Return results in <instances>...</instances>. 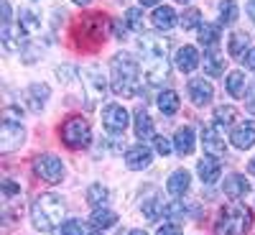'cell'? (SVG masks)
I'll list each match as a JSON object with an SVG mask.
<instances>
[{
  "mask_svg": "<svg viewBox=\"0 0 255 235\" xmlns=\"http://www.w3.org/2000/svg\"><path fill=\"white\" fill-rule=\"evenodd\" d=\"M140 49V72L148 84H163L171 74V61H168V41L153 33H143L138 38Z\"/></svg>",
  "mask_w": 255,
  "mask_h": 235,
  "instance_id": "obj_1",
  "label": "cell"
},
{
  "mask_svg": "<svg viewBox=\"0 0 255 235\" xmlns=\"http://www.w3.org/2000/svg\"><path fill=\"white\" fill-rule=\"evenodd\" d=\"M140 61L133 59V54L120 51L110 61V87L118 97H135L143 87L140 77Z\"/></svg>",
  "mask_w": 255,
  "mask_h": 235,
  "instance_id": "obj_2",
  "label": "cell"
},
{
  "mask_svg": "<svg viewBox=\"0 0 255 235\" xmlns=\"http://www.w3.org/2000/svg\"><path fill=\"white\" fill-rule=\"evenodd\" d=\"M31 220H33V228L41 230V233H51L54 228H59L61 220H64V202H61V197L51 195V192L38 195L31 202Z\"/></svg>",
  "mask_w": 255,
  "mask_h": 235,
  "instance_id": "obj_3",
  "label": "cell"
},
{
  "mask_svg": "<svg viewBox=\"0 0 255 235\" xmlns=\"http://www.w3.org/2000/svg\"><path fill=\"white\" fill-rule=\"evenodd\" d=\"M253 225V212L245 205H230L225 210H220L217 218V233L220 235H245Z\"/></svg>",
  "mask_w": 255,
  "mask_h": 235,
  "instance_id": "obj_4",
  "label": "cell"
},
{
  "mask_svg": "<svg viewBox=\"0 0 255 235\" xmlns=\"http://www.w3.org/2000/svg\"><path fill=\"white\" fill-rule=\"evenodd\" d=\"M61 141L67 143L72 151H82L92 143V131H90V123L82 120V118H69L67 123L61 125Z\"/></svg>",
  "mask_w": 255,
  "mask_h": 235,
  "instance_id": "obj_5",
  "label": "cell"
},
{
  "mask_svg": "<svg viewBox=\"0 0 255 235\" xmlns=\"http://www.w3.org/2000/svg\"><path fill=\"white\" fill-rule=\"evenodd\" d=\"M79 82H82V90L84 97H87V108H95V102L105 95V77L97 67H84L79 72Z\"/></svg>",
  "mask_w": 255,
  "mask_h": 235,
  "instance_id": "obj_6",
  "label": "cell"
},
{
  "mask_svg": "<svg viewBox=\"0 0 255 235\" xmlns=\"http://www.w3.org/2000/svg\"><path fill=\"white\" fill-rule=\"evenodd\" d=\"M33 172L44 179V182L56 184V182H61V177H64V164H61V159H56L54 154H41V156L33 159Z\"/></svg>",
  "mask_w": 255,
  "mask_h": 235,
  "instance_id": "obj_7",
  "label": "cell"
},
{
  "mask_svg": "<svg viewBox=\"0 0 255 235\" xmlns=\"http://www.w3.org/2000/svg\"><path fill=\"white\" fill-rule=\"evenodd\" d=\"M128 123H130V118H128V110L123 108V105H118V102L105 105V110H102V125H105V131H108V133H113V136L125 133Z\"/></svg>",
  "mask_w": 255,
  "mask_h": 235,
  "instance_id": "obj_8",
  "label": "cell"
},
{
  "mask_svg": "<svg viewBox=\"0 0 255 235\" xmlns=\"http://www.w3.org/2000/svg\"><path fill=\"white\" fill-rule=\"evenodd\" d=\"M26 138V131L20 123H13V120H3V128H0V151L3 154H10L15 148H20Z\"/></svg>",
  "mask_w": 255,
  "mask_h": 235,
  "instance_id": "obj_9",
  "label": "cell"
},
{
  "mask_svg": "<svg viewBox=\"0 0 255 235\" xmlns=\"http://www.w3.org/2000/svg\"><path fill=\"white\" fill-rule=\"evenodd\" d=\"M202 146L209 156H225L227 154V143H225V136H222V128L220 125H207L202 131Z\"/></svg>",
  "mask_w": 255,
  "mask_h": 235,
  "instance_id": "obj_10",
  "label": "cell"
},
{
  "mask_svg": "<svg viewBox=\"0 0 255 235\" xmlns=\"http://www.w3.org/2000/svg\"><path fill=\"white\" fill-rule=\"evenodd\" d=\"M151 148H148L145 143H135L133 148H128V154H125V166L130 169V172H143V169L151 166Z\"/></svg>",
  "mask_w": 255,
  "mask_h": 235,
  "instance_id": "obj_11",
  "label": "cell"
},
{
  "mask_svg": "<svg viewBox=\"0 0 255 235\" xmlns=\"http://www.w3.org/2000/svg\"><path fill=\"white\" fill-rule=\"evenodd\" d=\"M230 141L240 151H248V148L255 146V120H243L235 125V131L230 133Z\"/></svg>",
  "mask_w": 255,
  "mask_h": 235,
  "instance_id": "obj_12",
  "label": "cell"
},
{
  "mask_svg": "<svg viewBox=\"0 0 255 235\" xmlns=\"http://www.w3.org/2000/svg\"><path fill=\"white\" fill-rule=\"evenodd\" d=\"M189 97H191V102L197 105V108H202V105H209L212 102V97H215V90H212V84L209 82H204V79H189Z\"/></svg>",
  "mask_w": 255,
  "mask_h": 235,
  "instance_id": "obj_13",
  "label": "cell"
},
{
  "mask_svg": "<svg viewBox=\"0 0 255 235\" xmlns=\"http://www.w3.org/2000/svg\"><path fill=\"white\" fill-rule=\"evenodd\" d=\"M174 64H176V69L181 74H191V72L199 67V51L194 46H181V49H176Z\"/></svg>",
  "mask_w": 255,
  "mask_h": 235,
  "instance_id": "obj_14",
  "label": "cell"
},
{
  "mask_svg": "<svg viewBox=\"0 0 255 235\" xmlns=\"http://www.w3.org/2000/svg\"><path fill=\"white\" fill-rule=\"evenodd\" d=\"M222 189H225V195H227L230 200H240V197H245L248 192H250V182H248L243 174H230V177L225 179Z\"/></svg>",
  "mask_w": 255,
  "mask_h": 235,
  "instance_id": "obj_15",
  "label": "cell"
},
{
  "mask_svg": "<svg viewBox=\"0 0 255 235\" xmlns=\"http://www.w3.org/2000/svg\"><path fill=\"white\" fill-rule=\"evenodd\" d=\"M197 174H199V179H202L204 184H215V182L220 179V174H222V164H220L215 156L202 159V161L197 164Z\"/></svg>",
  "mask_w": 255,
  "mask_h": 235,
  "instance_id": "obj_16",
  "label": "cell"
},
{
  "mask_svg": "<svg viewBox=\"0 0 255 235\" xmlns=\"http://www.w3.org/2000/svg\"><path fill=\"white\" fill-rule=\"evenodd\" d=\"M189 184H191V177H189V172L186 169H176V172L168 177V182H166V189L171 192L174 197H184L186 192H189Z\"/></svg>",
  "mask_w": 255,
  "mask_h": 235,
  "instance_id": "obj_17",
  "label": "cell"
},
{
  "mask_svg": "<svg viewBox=\"0 0 255 235\" xmlns=\"http://www.w3.org/2000/svg\"><path fill=\"white\" fill-rule=\"evenodd\" d=\"M49 95H51L49 84H44V82L31 84V87H28V105H31V110H33V113H41V110H44V105H46Z\"/></svg>",
  "mask_w": 255,
  "mask_h": 235,
  "instance_id": "obj_18",
  "label": "cell"
},
{
  "mask_svg": "<svg viewBox=\"0 0 255 235\" xmlns=\"http://www.w3.org/2000/svg\"><path fill=\"white\" fill-rule=\"evenodd\" d=\"M135 136L140 138V143H143V141H153V138H156L153 120H151V115H148L143 108H140V110H135Z\"/></svg>",
  "mask_w": 255,
  "mask_h": 235,
  "instance_id": "obj_19",
  "label": "cell"
},
{
  "mask_svg": "<svg viewBox=\"0 0 255 235\" xmlns=\"http://www.w3.org/2000/svg\"><path fill=\"white\" fill-rule=\"evenodd\" d=\"M174 151L179 156H189L191 151H194V131H191L189 125L179 128L176 136H174Z\"/></svg>",
  "mask_w": 255,
  "mask_h": 235,
  "instance_id": "obj_20",
  "label": "cell"
},
{
  "mask_svg": "<svg viewBox=\"0 0 255 235\" xmlns=\"http://www.w3.org/2000/svg\"><path fill=\"white\" fill-rule=\"evenodd\" d=\"M151 20H153V26H156L158 31H171V28L176 26V10L168 8V5L156 8L153 15H151Z\"/></svg>",
  "mask_w": 255,
  "mask_h": 235,
  "instance_id": "obj_21",
  "label": "cell"
},
{
  "mask_svg": "<svg viewBox=\"0 0 255 235\" xmlns=\"http://www.w3.org/2000/svg\"><path fill=\"white\" fill-rule=\"evenodd\" d=\"M158 110L163 113V115H176L179 113V105H181V100H179V95L174 92V90H163V92H158Z\"/></svg>",
  "mask_w": 255,
  "mask_h": 235,
  "instance_id": "obj_22",
  "label": "cell"
},
{
  "mask_svg": "<svg viewBox=\"0 0 255 235\" xmlns=\"http://www.w3.org/2000/svg\"><path fill=\"white\" fill-rule=\"evenodd\" d=\"M225 56L222 54H217L215 49H209L207 54H204V72L209 74V77H220V74H225Z\"/></svg>",
  "mask_w": 255,
  "mask_h": 235,
  "instance_id": "obj_23",
  "label": "cell"
},
{
  "mask_svg": "<svg viewBox=\"0 0 255 235\" xmlns=\"http://www.w3.org/2000/svg\"><path fill=\"white\" fill-rule=\"evenodd\" d=\"M199 44L204 49H215L220 44V23H202L199 26Z\"/></svg>",
  "mask_w": 255,
  "mask_h": 235,
  "instance_id": "obj_24",
  "label": "cell"
},
{
  "mask_svg": "<svg viewBox=\"0 0 255 235\" xmlns=\"http://www.w3.org/2000/svg\"><path fill=\"white\" fill-rule=\"evenodd\" d=\"M90 223H92V228H97V230H108V228H113V225L118 223V215H115L113 210H108V207H97V210L92 212Z\"/></svg>",
  "mask_w": 255,
  "mask_h": 235,
  "instance_id": "obj_25",
  "label": "cell"
},
{
  "mask_svg": "<svg viewBox=\"0 0 255 235\" xmlns=\"http://www.w3.org/2000/svg\"><path fill=\"white\" fill-rule=\"evenodd\" d=\"M240 15L238 0H222L220 3V26H232Z\"/></svg>",
  "mask_w": 255,
  "mask_h": 235,
  "instance_id": "obj_26",
  "label": "cell"
},
{
  "mask_svg": "<svg viewBox=\"0 0 255 235\" xmlns=\"http://www.w3.org/2000/svg\"><path fill=\"white\" fill-rule=\"evenodd\" d=\"M140 210H143V215L148 218V223H156V220L163 215V202L158 200L156 189H153V197H151V200H143V202H140Z\"/></svg>",
  "mask_w": 255,
  "mask_h": 235,
  "instance_id": "obj_27",
  "label": "cell"
},
{
  "mask_svg": "<svg viewBox=\"0 0 255 235\" xmlns=\"http://www.w3.org/2000/svg\"><path fill=\"white\" fill-rule=\"evenodd\" d=\"M248 41H250V36H248V33H243V31H235V33H232V36H230V46H227L230 56L243 59V56H245V51H248Z\"/></svg>",
  "mask_w": 255,
  "mask_h": 235,
  "instance_id": "obj_28",
  "label": "cell"
},
{
  "mask_svg": "<svg viewBox=\"0 0 255 235\" xmlns=\"http://www.w3.org/2000/svg\"><path fill=\"white\" fill-rule=\"evenodd\" d=\"M108 200H110V189L105 184H92L87 189V205H92L95 210L102 207V205H108Z\"/></svg>",
  "mask_w": 255,
  "mask_h": 235,
  "instance_id": "obj_29",
  "label": "cell"
},
{
  "mask_svg": "<svg viewBox=\"0 0 255 235\" xmlns=\"http://www.w3.org/2000/svg\"><path fill=\"white\" fill-rule=\"evenodd\" d=\"M18 28H20V33H36V31L41 28V18H38L33 10H20Z\"/></svg>",
  "mask_w": 255,
  "mask_h": 235,
  "instance_id": "obj_30",
  "label": "cell"
},
{
  "mask_svg": "<svg viewBox=\"0 0 255 235\" xmlns=\"http://www.w3.org/2000/svg\"><path fill=\"white\" fill-rule=\"evenodd\" d=\"M235 118H238V110L232 108V105H220V108H215V125H220V128L232 125Z\"/></svg>",
  "mask_w": 255,
  "mask_h": 235,
  "instance_id": "obj_31",
  "label": "cell"
},
{
  "mask_svg": "<svg viewBox=\"0 0 255 235\" xmlns=\"http://www.w3.org/2000/svg\"><path fill=\"white\" fill-rule=\"evenodd\" d=\"M227 92L232 97H243L245 95V74L243 72H232L227 77Z\"/></svg>",
  "mask_w": 255,
  "mask_h": 235,
  "instance_id": "obj_32",
  "label": "cell"
},
{
  "mask_svg": "<svg viewBox=\"0 0 255 235\" xmlns=\"http://www.w3.org/2000/svg\"><path fill=\"white\" fill-rule=\"evenodd\" d=\"M186 212H189L186 205L179 202V200L163 205V218H166V220H184V218H186Z\"/></svg>",
  "mask_w": 255,
  "mask_h": 235,
  "instance_id": "obj_33",
  "label": "cell"
},
{
  "mask_svg": "<svg viewBox=\"0 0 255 235\" xmlns=\"http://www.w3.org/2000/svg\"><path fill=\"white\" fill-rule=\"evenodd\" d=\"M197 26H202V13H199L197 8H189V10L181 15V28H184V31H191V28H197Z\"/></svg>",
  "mask_w": 255,
  "mask_h": 235,
  "instance_id": "obj_34",
  "label": "cell"
},
{
  "mask_svg": "<svg viewBox=\"0 0 255 235\" xmlns=\"http://www.w3.org/2000/svg\"><path fill=\"white\" fill-rule=\"evenodd\" d=\"M125 20H128V28H133L135 33H143V13L138 8H128Z\"/></svg>",
  "mask_w": 255,
  "mask_h": 235,
  "instance_id": "obj_35",
  "label": "cell"
},
{
  "mask_svg": "<svg viewBox=\"0 0 255 235\" xmlns=\"http://www.w3.org/2000/svg\"><path fill=\"white\" fill-rule=\"evenodd\" d=\"M61 235H90L82 220H64L61 223Z\"/></svg>",
  "mask_w": 255,
  "mask_h": 235,
  "instance_id": "obj_36",
  "label": "cell"
},
{
  "mask_svg": "<svg viewBox=\"0 0 255 235\" xmlns=\"http://www.w3.org/2000/svg\"><path fill=\"white\" fill-rule=\"evenodd\" d=\"M153 148L161 154V156H168L174 151V143H171V138H166V136H156L153 138Z\"/></svg>",
  "mask_w": 255,
  "mask_h": 235,
  "instance_id": "obj_37",
  "label": "cell"
},
{
  "mask_svg": "<svg viewBox=\"0 0 255 235\" xmlns=\"http://www.w3.org/2000/svg\"><path fill=\"white\" fill-rule=\"evenodd\" d=\"M56 74H59V82H64V84H69V82L74 79V74H79V72H77L74 67H64V69L59 67V69H56Z\"/></svg>",
  "mask_w": 255,
  "mask_h": 235,
  "instance_id": "obj_38",
  "label": "cell"
},
{
  "mask_svg": "<svg viewBox=\"0 0 255 235\" xmlns=\"http://www.w3.org/2000/svg\"><path fill=\"white\" fill-rule=\"evenodd\" d=\"M156 235H181V228L176 225V223H166V225H161L158 228V233Z\"/></svg>",
  "mask_w": 255,
  "mask_h": 235,
  "instance_id": "obj_39",
  "label": "cell"
},
{
  "mask_svg": "<svg viewBox=\"0 0 255 235\" xmlns=\"http://www.w3.org/2000/svg\"><path fill=\"white\" fill-rule=\"evenodd\" d=\"M243 64H245L248 69H253V72H255V46L245 51V56H243Z\"/></svg>",
  "mask_w": 255,
  "mask_h": 235,
  "instance_id": "obj_40",
  "label": "cell"
},
{
  "mask_svg": "<svg viewBox=\"0 0 255 235\" xmlns=\"http://www.w3.org/2000/svg\"><path fill=\"white\" fill-rule=\"evenodd\" d=\"M113 31H115V38H125V33H128V28L120 23V20H115V23H113Z\"/></svg>",
  "mask_w": 255,
  "mask_h": 235,
  "instance_id": "obj_41",
  "label": "cell"
},
{
  "mask_svg": "<svg viewBox=\"0 0 255 235\" xmlns=\"http://www.w3.org/2000/svg\"><path fill=\"white\" fill-rule=\"evenodd\" d=\"M248 110L255 115V87H253V92H250V97H248Z\"/></svg>",
  "mask_w": 255,
  "mask_h": 235,
  "instance_id": "obj_42",
  "label": "cell"
},
{
  "mask_svg": "<svg viewBox=\"0 0 255 235\" xmlns=\"http://www.w3.org/2000/svg\"><path fill=\"white\" fill-rule=\"evenodd\" d=\"M248 13H250V20L255 23V0H248Z\"/></svg>",
  "mask_w": 255,
  "mask_h": 235,
  "instance_id": "obj_43",
  "label": "cell"
},
{
  "mask_svg": "<svg viewBox=\"0 0 255 235\" xmlns=\"http://www.w3.org/2000/svg\"><path fill=\"white\" fill-rule=\"evenodd\" d=\"M161 0H140V5H158Z\"/></svg>",
  "mask_w": 255,
  "mask_h": 235,
  "instance_id": "obj_44",
  "label": "cell"
},
{
  "mask_svg": "<svg viewBox=\"0 0 255 235\" xmlns=\"http://www.w3.org/2000/svg\"><path fill=\"white\" fill-rule=\"evenodd\" d=\"M248 169H250V174H253V177H255V156H253V159H250V164H248Z\"/></svg>",
  "mask_w": 255,
  "mask_h": 235,
  "instance_id": "obj_45",
  "label": "cell"
},
{
  "mask_svg": "<svg viewBox=\"0 0 255 235\" xmlns=\"http://www.w3.org/2000/svg\"><path fill=\"white\" fill-rule=\"evenodd\" d=\"M72 3H77V5H90L92 0H72Z\"/></svg>",
  "mask_w": 255,
  "mask_h": 235,
  "instance_id": "obj_46",
  "label": "cell"
},
{
  "mask_svg": "<svg viewBox=\"0 0 255 235\" xmlns=\"http://www.w3.org/2000/svg\"><path fill=\"white\" fill-rule=\"evenodd\" d=\"M130 235H145L143 230H130Z\"/></svg>",
  "mask_w": 255,
  "mask_h": 235,
  "instance_id": "obj_47",
  "label": "cell"
},
{
  "mask_svg": "<svg viewBox=\"0 0 255 235\" xmlns=\"http://www.w3.org/2000/svg\"><path fill=\"white\" fill-rule=\"evenodd\" d=\"M176 3H189V0H176Z\"/></svg>",
  "mask_w": 255,
  "mask_h": 235,
  "instance_id": "obj_48",
  "label": "cell"
},
{
  "mask_svg": "<svg viewBox=\"0 0 255 235\" xmlns=\"http://www.w3.org/2000/svg\"><path fill=\"white\" fill-rule=\"evenodd\" d=\"M90 235H102V233H90Z\"/></svg>",
  "mask_w": 255,
  "mask_h": 235,
  "instance_id": "obj_49",
  "label": "cell"
}]
</instances>
